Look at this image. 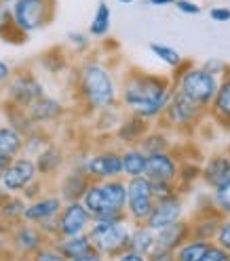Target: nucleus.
Returning <instances> with one entry per match:
<instances>
[{
	"label": "nucleus",
	"mask_w": 230,
	"mask_h": 261,
	"mask_svg": "<svg viewBox=\"0 0 230 261\" xmlns=\"http://www.w3.org/2000/svg\"><path fill=\"white\" fill-rule=\"evenodd\" d=\"M207 116L216 126L230 130V63H228L226 74L220 78L218 91L207 108Z\"/></svg>",
	"instance_id": "obj_20"
},
{
	"label": "nucleus",
	"mask_w": 230,
	"mask_h": 261,
	"mask_svg": "<svg viewBox=\"0 0 230 261\" xmlns=\"http://www.w3.org/2000/svg\"><path fill=\"white\" fill-rule=\"evenodd\" d=\"M24 152V135L7 122H0V154L9 160L17 158Z\"/></svg>",
	"instance_id": "obj_36"
},
{
	"label": "nucleus",
	"mask_w": 230,
	"mask_h": 261,
	"mask_svg": "<svg viewBox=\"0 0 230 261\" xmlns=\"http://www.w3.org/2000/svg\"><path fill=\"white\" fill-rule=\"evenodd\" d=\"M9 196H11V194H9V192H7V190H5L3 186H0V204H3V202H5L7 198H9Z\"/></svg>",
	"instance_id": "obj_58"
},
{
	"label": "nucleus",
	"mask_w": 230,
	"mask_h": 261,
	"mask_svg": "<svg viewBox=\"0 0 230 261\" xmlns=\"http://www.w3.org/2000/svg\"><path fill=\"white\" fill-rule=\"evenodd\" d=\"M0 116H3V120L9 126H13L15 130H19L21 135L30 133V130L36 126L34 120L30 118L28 110L17 108V106H11V103H5V101H0Z\"/></svg>",
	"instance_id": "obj_33"
},
{
	"label": "nucleus",
	"mask_w": 230,
	"mask_h": 261,
	"mask_svg": "<svg viewBox=\"0 0 230 261\" xmlns=\"http://www.w3.org/2000/svg\"><path fill=\"white\" fill-rule=\"evenodd\" d=\"M24 211H26V200L19 194H11L0 204V234H9L13 225L24 221Z\"/></svg>",
	"instance_id": "obj_27"
},
{
	"label": "nucleus",
	"mask_w": 230,
	"mask_h": 261,
	"mask_svg": "<svg viewBox=\"0 0 230 261\" xmlns=\"http://www.w3.org/2000/svg\"><path fill=\"white\" fill-rule=\"evenodd\" d=\"M190 236H192L190 219L184 217V219H179L175 223H169V225L163 227V230L156 232V247L167 249V251H175L179 244H184Z\"/></svg>",
	"instance_id": "obj_24"
},
{
	"label": "nucleus",
	"mask_w": 230,
	"mask_h": 261,
	"mask_svg": "<svg viewBox=\"0 0 230 261\" xmlns=\"http://www.w3.org/2000/svg\"><path fill=\"white\" fill-rule=\"evenodd\" d=\"M72 261H108V259L102 257V255H97V253H89L85 257H78V259H72Z\"/></svg>",
	"instance_id": "obj_56"
},
{
	"label": "nucleus",
	"mask_w": 230,
	"mask_h": 261,
	"mask_svg": "<svg viewBox=\"0 0 230 261\" xmlns=\"http://www.w3.org/2000/svg\"><path fill=\"white\" fill-rule=\"evenodd\" d=\"M171 83L177 93L186 95L188 99L203 108H209L213 95L218 91L220 78L209 74L203 65H196L194 61L184 57V61L175 70H171Z\"/></svg>",
	"instance_id": "obj_3"
},
{
	"label": "nucleus",
	"mask_w": 230,
	"mask_h": 261,
	"mask_svg": "<svg viewBox=\"0 0 230 261\" xmlns=\"http://www.w3.org/2000/svg\"><path fill=\"white\" fill-rule=\"evenodd\" d=\"M53 247L68 259H78V257H85L89 253H95L93 251V244H91V238L89 234H78V236H65V238H57L55 242H51Z\"/></svg>",
	"instance_id": "obj_26"
},
{
	"label": "nucleus",
	"mask_w": 230,
	"mask_h": 261,
	"mask_svg": "<svg viewBox=\"0 0 230 261\" xmlns=\"http://www.w3.org/2000/svg\"><path fill=\"white\" fill-rule=\"evenodd\" d=\"M7 240H9L11 253L17 257V261H28L44 244H49V240L40 232V227L34 223H26V221L13 225L7 234Z\"/></svg>",
	"instance_id": "obj_11"
},
{
	"label": "nucleus",
	"mask_w": 230,
	"mask_h": 261,
	"mask_svg": "<svg viewBox=\"0 0 230 261\" xmlns=\"http://www.w3.org/2000/svg\"><path fill=\"white\" fill-rule=\"evenodd\" d=\"M65 42L68 46L72 48V53L76 55H89L91 48H93V38L87 34V32H68V36H65Z\"/></svg>",
	"instance_id": "obj_39"
},
{
	"label": "nucleus",
	"mask_w": 230,
	"mask_h": 261,
	"mask_svg": "<svg viewBox=\"0 0 230 261\" xmlns=\"http://www.w3.org/2000/svg\"><path fill=\"white\" fill-rule=\"evenodd\" d=\"M42 95H47V87L42 83V78L34 70L21 68V70L13 72L5 89L0 91V101L28 110L34 101H38Z\"/></svg>",
	"instance_id": "obj_8"
},
{
	"label": "nucleus",
	"mask_w": 230,
	"mask_h": 261,
	"mask_svg": "<svg viewBox=\"0 0 230 261\" xmlns=\"http://www.w3.org/2000/svg\"><path fill=\"white\" fill-rule=\"evenodd\" d=\"M182 15H188V17H194V15H201V5L196 3V0H175L173 5Z\"/></svg>",
	"instance_id": "obj_48"
},
{
	"label": "nucleus",
	"mask_w": 230,
	"mask_h": 261,
	"mask_svg": "<svg viewBox=\"0 0 230 261\" xmlns=\"http://www.w3.org/2000/svg\"><path fill=\"white\" fill-rule=\"evenodd\" d=\"M13 72H15L13 65L9 61H5V59H0V91L5 89V85L9 83V78L13 76Z\"/></svg>",
	"instance_id": "obj_53"
},
{
	"label": "nucleus",
	"mask_w": 230,
	"mask_h": 261,
	"mask_svg": "<svg viewBox=\"0 0 230 261\" xmlns=\"http://www.w3.org/2000/svg\"><path fill=\"white\" fill-rule=\"evenodd\" d=\"M28 114H30V118L34 120L36 126L51 128L68 116V106H65L59 97L47 93V95L40 97L38 101H34L28 108Z\"/></svg>",
	"instance_id": "obj_17"
},
{
	"label": "nucleus",
	"mask_w": 230,
	"mask_h": 261,
	"mask_svg": "<svg viewBox=\"0 0 230 261\" xmlns=\"http://www.w3.org/2000/svg\"><path fill=\"white\" fill-rule=\"evenodd\" d=\"M55 137L51 133V128H44V126H34L30 133L24 135V156L30 158H36L49 143H51Z\"/></svg>",
	"instance_id": "obj_35"
},
{
	"label": "nucleus",
	"mask_w": 230,
	"mask_h": 261,
	"mask_svg": "<svg viewBox=\"0 0 230 261\" xmlns=\"http://www.w3.org/2000/svg\"><path fill=\"white\" fill-rule=\"evenodd\" d=\"M154 206V194L150 179L146 175L127 179V204H125V217L137 225L144 223L150 215V211Z\"/></svg>",
	"instance_id": "obj_10"
},
{
	"label": "nucleus",
	"mask_w": 230,
	"mask_h": 261,
	"mask_svg": "<svg viewBox=\"0 0 230 261\" xmlns=\"http://www.w3.org/2000/svg\"><path fill=\"white\" fill-rule=\"evenodd\" d=\"M201 184L209 192L230 184V152H216L203 158Z\"/></svg>",
	"instance_id": "obj_18"
},
{
	"label": "nucleus",
	"mask_w": 230,
	"mask_h": 261,
	"mask_svg": "<svg viewBox=\"0 0 230 261\" xmlns=\"http://www.w3.org/2000/svg\"><path fill=\"white\" fill-rule=\"evenodd\" d=\"M85 173L89 175L91 181H106V179L123 177L121 148H117L112 141H106L89 150L85 158Z\"/></svg>",
	"instance_id": "obj_9"
},
{
	"label": "nucleus",
	"mask_w": 230,
	"mask_h": 261,
	"mask_svg": "<svg viewBox=\"0 0 230 261\" xmlns=\"http://www.w3.org/2000/svg\"><path fill=\"white\" fill-rule=\"evenodd\" d=\"M9 7L15 28H19L28 36L51 25L57 11L55 0H15Z\"/></svg>",
	"instance_id": "obj_7"
},
{
	"label": "nucleus",
	"mask_w": 230,
	"mask_h": 261,
	"mask_svg": "<svg viewBox=\"0 0 230 261\" xmlns=\"http://www.w3.org/2000/svg\"><path fill=\"white\" fill-rule=\"evenodd\" d=\"M186 217V200L182 194H173L169 198H160V200H154V206L150 211V215L144 221L150 230L158 232L163 230L165 225L169 223H175L179 219Z\"/></svg>",
	"instance_id": "obj_13"
},
{
	"label": "nucleus",
	"mask_w": 230,
	"mask_h": 261,
	"mask_svg": "<svg viewBox=\"0 0 230 261\" xmlns=\"http://www.w3.org/2000/svg\"><path fill=\"white\" fill-rule=\"evenodd\" d=\"M211 200L222 217H230V184L211 190Z\"/></svg>",
	"instance_id": "obj_40"
},
{
	"label": "nucleus",
	"mask_w": 230,
	"mask_h": 261,
	"mask_svg": "<svg viewBox=\"0 0 230 261\" xmlns=\"http://www.w3.org/2000/svg\"><path fill=\"white\" fill-rule=\"evenodd\" d=\"M112 261H148V255H142V253H135V251H123L117 259H112Z\"/></svg>",
	"instance_id": "obj_54"
},
{
	"label": "nucleus",
	"mask_w": 230,
	"mask_h": 261,
	"mask_svg": "<svg viewBox=\"0 0 230 261\" xmlns=\"http://www.w3.org/2000/svg\"><path fill=\"white\" fill-rule=\"evenodd\" d=\"M91 186V179L83 169H76L72 165H68L63 169V173L53 181V190L57 192V196L63 202H76L83 200L85 192Z\"/></svg>",
	"instance_id": "obj_16"
},
{
	"label": "nucleus",
	"mask_w": 230,
	"mask_h": 261,
	"mask_svg": "<svg viewBox=\"0 0 230 261\" xmlns=\"http://www.w3.org/2000/svg\"><path fill=\"white\" fill-rule=\"evenodd\" d=\"M15 28L13 23V15H11V7L7 3H0V40H5L7 34Z\"/></svg>",
	"instance_id": "obj_45"
},
{
	"label": "nucleus",
	"mask_w": 230,
	"mask_h": 261,
	"mask_svg": "<svg viewBox=\"0 0 230 261\" xmlns=\"http://www.w3.org/2000/svg\"><path fill=\"white\" fill-rule=\"evenodd\" d=\"M87 211L97 217L106 213H125L127 204V179H106V181H91L89 190L83 196Z\"/></svg>",
	"instance_id": "obj_5"
},
{
	"label": "nucleus",
	"mask_w": 230,
	"mask_h": 261,
	"mask_svg": "<svg viewBox=\"0 0 230 261\" xmlns=\"http://www.w3.org/2000/svg\"><path fill=\"white\" fill-rule=\"evenodd\" d=\"M36 177H38V173H36L34 158L19 154L17 158H13L9 162V167L5 169V175H3V181H0V186H3L9 194H21L24 188L30 181H34Z\"/></svg>",
	"instance_id": "obj_15"
},
{
	"label": "nucleus",
	"mask_w": 230,
	"mask_h": 261,
	"mask_svg": "<svg viewBox=\"0 0 230 261\" xmlns=\"http://www.w3.org/2000/svg\"><path fill=\"white\" fill-rule=\"evenodd\" d=\"M131 223L129 219L121 221H93L89 227V238L93 244V251L97 255L106 257L108 261L117 259L123 251L129 249V236H131Z\"/></svg>",
	"instance_id": "obj_6"
},
{
	"label": "nucleus",
	"mask_w": 230,
	"mask_h": 261,
	"mask_svg": "<svg viewBox=\"0 0 230 261\" xmlns=\"http://www.w3.org/2000/svg\"><path fill=\"white\" fill-rule=\"evenodd\" d=\"M61 206H63V200L57 196V192H55V190H49V192H44V194L40 196V198L26 202L24 221H26V223L38 225V223H42V221H47V219L57 217L59 211H61Z\"/></svg>",
	"instance_id": "obj_19"
},
{
	"label": "nucleus",
	"mask_w": 230,
	"mask_h": 261,
	"mask_svg": "<svg viewBox=\"0 0 230 261\" xmlns=\"http://www.w3.org/2000/svg\"><path fill=\"white\" fill-rule=\"evenodd\" d=\"M91 223H93V215L89 213L87 206L80 200H76V202H63L59 215H57L59 238L87 234Z\"/></svg>",
	"instance_id": "obj_12"
},
{
	"label": "nucleus",
	"mask_w": 230,
	"mask_h": 261,
	"mask_svg": "<svg viewBox=\"0 0 230 261\" xmlns=\"http://www.w3.org/2000/svg\"><path fill=\"white\" fill-rule=\"evenodd\" d=\"M207 247H209V242L190 236L184 244H179V247L173 253H175V259L177 261H201L203 255H205V251H207Z\"/></svg>",
	"instance_id": "obj_38"
},
{
	"label": "nucleus",
	"mask_w": 230,
	"mask_h": 261,
	"mask_svg": "<svg viewBox=\"0 0 230 261\" xmlns=\"http://www.w3.org/2000/svg\"><path fill=\"white\" fill-rule=\"evenodd\" d=\"M209 19L216 21V23H228L230 21V9L228 7H211Z\"/></svg>",
	"instance_id": "obj_51"
},
{
	"label": "nucleus",
	"mask_w": 230,
	"mask_h": 261,
	"mask_svg": "<svg viewBox=\"0 0 230 261\" xmlns=\"http://www.w3.org/2000/svg\"><path fill=\"white\" fill-rule=\"evenodd\" d=\"M9 158L7 156H3V154H0V181H3V175H5V169L9 167Z\"/></svg>",
	"instance_id": "obj_57"
},
{
	"label": "nucleus",
	"mask_w": 230,
	"mask_h": 261,
	"mask_svg": "<svg viewBox=\"0 0 230 261\" xmlns=\"http://www.w3.org/2000/svg\"><path fill=\"white\" fill-rule=\"evenodd\" d=\"M38 227H40V232L44 234V238H47L49 242H55V240L59 238V230H57V217H53V219H47V221L38 223Z\"/></svg>",
	"instance_id": "obj_50"
},
{
	"label": "nucleus",
	"mask_w": 230,
	"mask_h": 261,
	"mask_svg": "<svg viewBox=\"0 0 230 261\" xmlns=\"http://www.w3.org/2000/svg\"><path fill=\"white\" fill-rule=\"evenodd\" d=\"M171 76L160 72H146L140 68H129L121 76L119 103L127 114L156 124L173 95Z\"/></svg>",
	"instance_id": "obj_1"
},
{
	"label": "nucleus",
	"mask_w": 230,
	"mask_h": 261,
	"mask_svg": "<svg viewBox=\"0 0 230 261\" xmlns=\"http://www.w3.org/2000/svg\"><path fill=\"white\" fill-rule=\"evenodd\" d=\"M177 169H179V154L175 150L148 154L146 177L150 179V181H175Z\"/></svg>",
	"instance_id": "obj_21"
},
{
	"label": "nucleus",
	"mask_w": 230,
	"mask_h": 261,
	"mask_svg": "<svg viewBox=\"0 0 230 261\" xmlns=\"http://www.w3.org/2000/svg\"><path fill=\"white\" fill-rule=\"evenodd\" d=\"M125 116V110L121 106H114V108H106L102 112L93 114V130L95 135H102V137H110L117 126L121 124Z\"/></svg>",
	"instance_id": "obj_30"
},
{
	"label": "nucleus",
	"mask_w": 230,
	"mask_h": 261,
	"mask_svg": "<svg viewBox=\"0 0 230 261\" xmlns=\"http://www.w3.org/2000/svg\"><path fill=\"white\" fill-rule=\"evenodd\" d=\"M150 126L152 124L148 122V120L135 116V114H127L125 112L121 124L110 135V141L117 145V148H129V145H137L140 139L146 135V130L150 128Z\"/></svg>",
	"instance_id": "obj_22"
},
{
	"label": "nucleus",
	"mask_w": 230,
	"mask_h": 261,
	"mask_svg": "<svg viewBox=\"0 0 230 261\" xmlns=\"http://www.w3.org/2000/svg\"><path fill=\"white\" fill-rule=\"evenodd\" d=\"M201 261H230V255L222 247H218L216 242H209V247H207Z\"/></svg>",
	"instance_id": "obj_49"
},
{
	"label": "nucleus",
	"mask_w": 230,
	"mask_h": 261,
	"mask_svg": "<svg viewBox=\"0 0 230 261\" xmlns=\"http://www.w3.org/2000/svg\"><path fill=\"white\" fill-rule=\"evenodd\" d=\"M28 261H68V259H65V257L53 247V244L49 242V244H44L40 251H36L34 255H32Z\"/></svg>",
	"instance_id": "obj_42"
},
{
	"label": "nucleus",
	"mask_w": 230,
	"mask_h": 261,
	"mask_svg": "<svg viewBox=\"0 0 230 261\" xmlns=\"http://www.w3.org/2000/svg\"><path fill=\"white\" fill-rule=\"evenodd\" d=\"M38 65L51 76H61L70 70V57L61 46H53L38 57Z\"/></svg>",
	"instance_id": "obj_31"
},
{
	"label": "nucleus",
	"mask_w": 230,
	"mask_h": 261,
	"mask_svg": "<svg viewBox=\"0 0 230 261\" xmlns=\"http://www.w3.org/2000/svg\"><path fill=\"white\" fill-rule=\"evenodd\" d=\"M0 3H7V5H11V3H15V0H0Z\"/></svg>",
	"instance_id": "obj_60"
},
{
	"label": "nucleus",
	"mask_w": 230,
	"mask_h": 261,
	"mask_svg": "<svg viewBox=\"0 0 230 261\" xmlns=\"http://www.w3.org/2000/svg\"><path fill=\"white\" fill-rule=\"evenodd\" d=\"M121 5H133V3H140V0H117Z\"/></svg>",
	"instance_id": "obj_59"
},
{
	"label": "nucleus",
	"mask_w": 230,
	"mask_h": 261,
	"mask_svg": "<svg viewBox=\"0 0 230 261\" xmlns=\"http://www.w3.org/2000/svg\"><path fill=\"white\" fill-rule=\"evenodd\" d=\"M199 181H201V162H194V158H179V169L175 179L177 192L186 196Z\"/></svg>",
	"instance_id": "obj_29"
},
{
	"label": "nucleus",
	"mask_w": 230,
	"mask_h": 261,
	"mask_svg": "<svg viewBox=\"0 0 230 261\" xmlns=\"http://www.w3.org/2000/svg\"><path fill=\"white\" fill-rule=\"evenodd\" d=\"M49 186H51V184H49V181H44L42 177H36L34 181H30V184L24 188V192H21L19 196H21V198H24L26 202H30V200H36V198H40V196H42L44 192H49V190H51Z\"/></svg>",
	"instance_id": "obj_41"
},
{
	"label": "nucleus",
	"mask_w": 230,
	"mask_h": 261,
	"mask_svg": "<svg viewBox=\"0 0 230 261\" xmlns=\"http://www.w3.org/2000/svg\"><path fill=\"white\" fill-rule=\"evenodd\" d=\"M150 7H156V9H165V7H173L175 0H148Z\"/></svg>",
	"instance_id": "obj_55"
},
{
	"label": "nucleus",
	"mask_w": 230,
	"mask_h": 261,
	"mask_svg": "<svg viewBox=\"0 0 230 261\" xmlns=\"http://www.w3.org/2000/svg\"><path fill=\"white\" fill-rule=\"evenodd\" d=\"M201 65H203V68H205L209 74L218 76V78H222V76L226 74V70H228V61H224V59H220V57H209V59H205Z\"/></svg>",
	"instance_id": "obj_46"
},
{
	"label": "nucleus",
	"mask_w": 230,
	"mask_h": 261,
	"mask_svg": "<svg viewBox=\"0 0 230 261\" xmlns=\"http://www.w3.org/2000/svg\"><path fill=\"white\" fill-rule=\"evenodd\" d=\"M222 219L224 217L218 213L216 208H213V211H205V213H192V217H190L192 238H199V240H205V242H213Z\"/></svg>",
	"instance_id": "obj_25"
},
{
	"label": "nucleus",
	"mask_w": 230,
	"mask_h": 261,
	"mask_svg": "<svg viewBox=\"0 0 230 261\" xmlns=\"http://www.w3.org/2000/svg\"><path fill=\"white\" fill-rule=\"evenodd\" d=\"M146 162H148V154H144L137 145L121 148V165H123V177L125 179L146 175Z\"/></svg>",
	"instance_id": "obj_28"
},
{
	"label": "nucleus",
	"mask_w": 230,
	"mask_h": 261,
	"mask_svg": "<svg viewBox=\"0 0 230 261\" xmlns=\"http://www.w3.org/2000/svg\"><path fill=\"white\" fill-rule=\"evenodd\" d=\"M129 249L148 255L156 249V232L150 230L146 223H137V225H131V236H129Z\"/></svg>",
	"instance_id": "obj_34"
},
{
	"label": "nucleus",
	"mask_w": 230,
	"mask_h": 261,
	"mask_svg": "<svg viewBox=\"0 0 230 261\" xmlns=\"http://www.w3.org/2000/svg\"><path fill=\"white\" fill-rule=\"evenodd\" d=\"M148 51H150V55L156 61H160L163 65H167L169 70H175L177 65L184 61L182 53H179L177 48H173L169 44H163V42H150V44H148Z\"/></svg>",
	"instance_id": "obj_37"
},
{
	"label": "nucleus",
	"mask_w": 230,
	"mask_h": 261,
	"mask_svg": "<svg viewBox=\"0 0 230 261\" xmlns=\"http://www.w3.org/2000/svg\"><path fill=\"white\" fill-rule=\"evenodd\" d=\"M148 261H177V259H175V253L173 251L156 247L152 253H148Z\"/></svg>",
	"instance_id": "obj_52"
},
{
	"label": "nucleus",
	"mask_w": 230,
	"mask_h": 261,
	"mask_svg": "<svg viewBox=\"0 0 230 261\" xmlns=\"http://www.w3.org/2000/svg\"><path fill=\"white\" fill-rule=\"evenodd\" d=\"M110 30H112V9L108 7V3L102 0V3L95 7L87 34L93 40H106L110 36Z\"/></svg>",
	"instance_id": "obj_32"
},
{
	"label": "nucleus",
	"mask_w": 230,
	"mask_h": 261,
	"mask_svg": "<svg viewBox=\"0 0 230 261\" xmlns=\"http://www.w3.org/2000/svg\"><path fill=\"white\" fill-rule=\"evenodd\" d=\"M150 186H152L154 200L169 198V196H173V194H179V192H177L175 181H150Z\"/></svg>",
	"instance_id": "obj_43"
},
{
	"label": "nucleus",
	"mask_w": 230,
	"mask_h": 261,
	"mask_svg": "<svg viewBox=\"0 0 230 261\" xmlns=\"http://www.w3.org/2000/svg\"><path fill=\"white\" fill-rule=\"evenodd\" d=\"M213 200H211V192H199L194 196V213H205V211H213Z\"/></svg>",
	"instance_id": "obj_47"
},
{
	"label": "nucleus",
	"mask_w": 230,
	"mask_h": 261,
	"mask_svg": "<svg viewBox=\"0 0 230 261\" xmlns=\"http://www.w3.org/2000/svg\"><path fill=\"white\" fill-rule=\"evenodd\" d=\"M74 97L87 116L102 112L106 108L121 106V80L114 72L112 63L100 55H85L76 65Z\"/></svg>",
	"instance_id": "obj_2"
},
{
	"label": "nucleus",
	"mask_w": 230,
	"mask_h": 261,
	"mask_svg": "<svg viewBox=\"0 0 230 261\" xmlns=\"http://www.w3.org/2000/svg\"><path fill=\"white\" fill-rule=\"evenodd\" d=\"M213 242L218 244V247H222L228 255H230V217H224L220 227H218V234L216 238H213Z\"/></svg>",
	"instance_id": "obj_44"
},
{
	"label": "nucleus",
	"mask_w": 230,
	"mask_h": 261,
	"mask_svg": "<svg viewBox=\"0 0 230 261\" xmlns=\"http://www.w3.org/2000/svg\"><path fill=\"white\" fill-rule=\"evenodd\" d=\"M207 108L194 103L186 95L173 91L158 124L169 128L175 135H192L207 122Z\"/></svg>",
	"instance_id": "obj_4"
},
{
	"label": "nucleus",
	"mask_w": 230,
	"mask_h": 261,
	"mask_svg": "<svg viewBox=\"0 0 230 261\" xmlns=\"http://www.w3.org/2000/svg\"><path fill=\"white\" fill-rule=\"evenodd\" d=\"M68 160H70V152H68V148H65L63 143H59V141H51L47 145V148L34 158V162H36V173H38V177H42L44 181H49V184H53L55 179L63 173V169L68 167Z\"/></svg>",
	"instance_id": "obj_14"
},
{
	"label": "nucleus",
	"mask_w": 230,
	"mask_h": 261,
	"mask_svg": "<svg viewBox=\"0 0 230 261\" xmlns=\"http://www.w3.org/2000/svg\"><path fill=\"white\" fill-rule=\"evenodd\" d=\"M175 133H171L169 128H165L163 124H152L150 128L146 130V135L140 139L137 148L144 154H158V152H171L175 150Z\"/></svg>",
	"instance_id": "obj_23"
}]
</instances>
